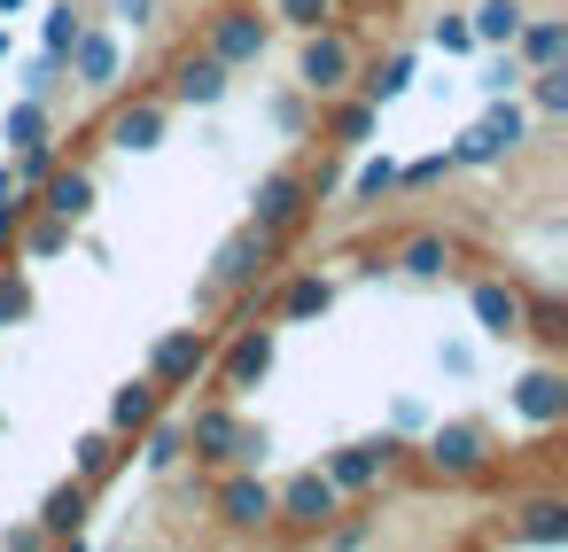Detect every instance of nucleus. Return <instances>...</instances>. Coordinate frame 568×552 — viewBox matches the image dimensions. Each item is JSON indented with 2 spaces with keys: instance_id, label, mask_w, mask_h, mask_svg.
Listing matches in <instances>:
<instances>
[{
  "instance_id": "1",
  "label": "nucleus",
  "mask_w": 568,
  "mask_h": 552,
  "mask_svg": "<svg viewBox=\"0 0 568 552\" xmlns=\"http://www.w3.org/2000/svg\"><path fill=\"white\" fill-rule=\"evenodd\" d=\"M180 436H187V459H203V467H257V459H265V428H250L234 397L195 405V412L180 420Z\"/></svg>"
},
{
  "instance_id": "2",
  "label": "nucleus",
  "mask_w": 568,
  "mask_h": 552,
  "mask_svg": "<svg viewBox=\"0 0 568 552\" xmlns=\"http://www.w3.org/2000/svg\"><path fill=\"white\" fill-rule=\"evenodd\" d=\"M529 141V110L514 102V94H490V110L452 141V164H467V172H490V164H506L514 149Z\"/></svg>"
},
{
  "instance_id": "3",
  "label": "nucleus",
  "mask_w": 568,
  "mask_h": 552,
  "mask_svg": "<svg viewBox=\"0 0 568 552\" xmlns=\"http://www.w3.org/2000/svg\"><path fill=\"white\" fill-rule=\"evenodd\" d=\"M296 86H304L312 102H335V94H351V86H358V48H351V32H343V24H320V32H304Z\"/></svg>"
},
{
  "instance_id": "4",
  "label": "nucleus",
  "mask_w": 568,
  "mask_h": 552,
  "mask_svg": "<svg viewBox=\"0 0 568 552\" xmlns=\"http://www.w3.org/2000/svg\"><path fill=\"white\" fill-rule=\"evenodd\" d=\"M273 257H281V234L234 226V234L211 249V296H257V280L273 273Z\"/></svg>"
},
{
  "instance_id": "5",
  "label": "nucleus",
  "mask_w": 568,
  "mask_h": 552,
  "mask_svg": "<svg viewBox=\"0 0 568 552\" xmlns=\"http://www.w3.org/2000/svg\"><path fill=\"white\" fill-rule=\"evenodd\" d=\"M265 48H273V17L257 9V0H226V9L203 24V55H219L226 71L265 63Z\"/></svg>"
},
{
  "instance_id": "6",
  "label": "nucleus",
  "mask_w": 568,
  "mask_h": 552,
  "mask_svg": "<svg viewBox=\"0 0 568 552\" xmlns=\"http://www.w3.org/2000/svg\"><path fill=\"white\" fill-rule=\"evenodd\" d=\"M273 358H281V335H273V327H234V335L211 350V374H203V381H211L219 397H242V389H257V381L273 374Z\"/></svg>"
},
{
  "instance_id": "7",
  "label": "nucleus",
  "mask_w": 568,
  "mask_h": 552,
  "mask_svg": "<svg viewBox=\"0 0 568 552\" xmlns=\"http://www.w3.org/2000/svg\"><path fill=\"white\" fill-rule=\"evenodd\" d=\"M211 350H219V327H164L156 343H149V381L156 389H195L203 374H211Z\"/></svg>"
},
{
  "instance_id": "8",
  "label": "nucleus",
  "mask_w": 568,
  "mask_h": 552,
  "mask_svg": "<svg viewBox=\"0 0 568 552\" xmlns=\"http://www.w3.org/2000/svg\"><path fill=\"white\" fill-rule=\"evenodd\" d=\"M420 459H428V474L467 482V474H490L498 443H490V428H483V420H436V428H428V443H420Z\"/></svg>"
},
{
  "instance_id": "9",
  "label": "nucleus",
  "mask_w": 568,
  "mask_h": 552,
  "mask_svg": "<svg viewBox=\"0 0 568 552\" xmlns=\"http://www.w3.org/2000/svg\"><path fill=\"white\" fill-rule=\"evenodd\" d=\"M351 498L320 474V467H304V474H288V482H273V521L288 529V536H320L335 513H343Z\"/></svg>"
},
{
  "instance_id": "10",
  "label": "nucleus",
  "mask_w": 568,
  "mask_h": 552,
  "mask_svg": "<svg viewBox=\"0 0 568 552\" xmlns=\"http://www.w3.org/2000/svg\"><path fill=\"white\" fill-rule=\"evenodd\" d=\"M211 513H219L226 536H265L273 529V482L257 467H226L219 490H211Z\"/></svg>"
},
{
  "instance_id": "11",
  "label": "nucleus",
  "mask_w": 568,
  "mask_h": 552,
  "mask_svg": "<svg viewBox=\"0 0 568 552\" xmlns=\"http://www.w3.org/2000/svg\"><path fill=\"white\" fill-rule=\"evenodd\" d=\"M312 203H320V180H304V172H265L257 187H250V226H265V234H296L304 218H312Z\"/></svg>"
},
{
  "instance_id": "12",
  "label": "nucleus",
  "mask_w": 568,
  "mask_h": 552,
  "mask_svg": "<svg viewBox=\"0 0 568 552\" xmlns=\"http://www.w3.org/2000/svg\"><path fill=\"white\" fill-rule=\"evenodd\" d=\"M389 467H397V436H382V443H335V451L320 459V474H327L343 498L382 490V482H389Z\"/></svg>"
},
{
  "instance_id": "13",
  "label": "nucleus",
  "mask_w": 568,
  "mask_h": 552,
  "mask_svg": "<svg viewBox=\"0 0 568 552\" xmlns=\"http://www.w3.org/2000/svg\"><path fill=\"white\" fill-rule=\"evenodd\" d=\"M164 125H172V102H164V94L118 102V110H110V149H118V156H149V149H164Z\"/></svg>"
},
{
  "instance_id": "14",
  "label": "nucleus",
  "mask_w": 568,
  "mask_h": 552,
  "mask_svg": "<svg viewBox=\"0 0 568 552\" xmlns=\"http://www.w3.org/2000/svg\"><path fill=\"white\" fill-rule=\"evenodd\" d=\"M226 86H234V71H226L219 55H203V48H195V55H180V63H172L164 102H172V110H211V102H226Z\"/></svg>"
},
{
  "instance_id": "15",
  "label": "nucleus",
  "mask_w": 568,
  "mask_h": 552,
  "mask_svg": "<svg viewBox=\"0 0 568 552\" xmlns=\"http://www.w3.org/2000/svg\"><path fill=\"white\" fill-rule=\"evenodd\" d=\"M32 211H48V218H71V226H87V218H94V172L63 156V164H55V172H48V180L32 187Z\"/></svg>"
},
{
  "instance_id": "16",
  "label": "nucleus",
  "mask_w": 568,
  "mask_h": 552,
  "mask_svg": "<svg viewBox=\"0 0 568 552\" xmlns=\"http://www.w3.org/2000/svg\"><path fill=\"white\" fill-rule=\"evenodd\" d=\"M506 405H514L529 428H560V420H568V374H560V366H529V374L506 389Z\"/></svg>"
},
{
  "instance_id": "17",
  "label": "nucleus",
  "mask_w": 568,
  "mask_h": 552,
  "mask_svg": "<svg viewBox=\"0 0 568 552\" xmlns=\"http://www.w3.org/2000/svg\"><path fill=\"white\" fill-rule=\"evenodd\" d=\"M32 521L48 529V544H79V536H87V521H94V482L63 474V482L40 498V513H32Z\"/></svg>"
},
{
  "instance_id": "18",
  "label": "nucleus",
  "mask_w": 568,
  "mask_h": 552,
  "mask_svg": "<svg viewBox=\"0 0 568 552\" xmlns=\"http://www.w3.org/2000/svg\"><path fill=\"white\" fill-rule=\"evenodd\" d=\"M63 71H71L87 94H110V86H118V71H125V48H118V32H94V24H87V32L71 40V55H63Z\"/></svg>"
},
{
  "instance_id": "19",
  "label": "nucleus",
  "mask_w": 568,
  "mask_h": 552,
  "mask_svg": "<svg viewBox=\"0 0 568 552\" xmlns=\"http://www.w3.org/2000/svg\"><path fill=\"white\" fill-rule=\"evenodd\" d=\"M156 412H164V389H156L149 374H133V381H118V389H110V412H102V428H110L118 443H133V436L156 420Z\"/></svg>"
},
{
  "instance_id": "20",
  "label": "nucleus",
  "mask_w": 568,
  "mask_h": 552,
  "mask_svg": "<svg viewBox=\"0 0 568 552\" xmlns=\"http://www.w3.org/2000/svg\"><path fill=\"white\" fill-rule=\"evenodd\" d=\"M467 311H475V327H483L490 343H514V335H521V288H514V280H475V288H467Z\"/></svg>"
},
{
  "instance_id": "21",
  "label": "nucleus",
  "mask_w": 568,
  "mask_h": 552,
  "mask_svg": "<svg viewBox=\"0 0 568 552\" xmlns=\"http://www.w3.org/2000/svg\"><path fill=\"white\" fill-rule=\"evenodd\" d=\"M327 311H335V280H327V273H296V280H281V296H273V327L327 319Z\"/></svg>"
},
{
  "instance_id": "22",
  "label": "nucleus",
  "mask_w": 568,
  "mask_h": 552,
  "mask_svg": "<svg viewBox=\"0 0 568 552\" xmlns=\"http://www.w3.org/2000/svg\"><path fill=\"white\" fill-rule=\"evenodd\" d=\"M514 536H529V544H568V498H560V490L521 498V505H514Z\"/></svg>"
},
{
  "instance_id": "23",
  "label": "nucleus",
  "mask_w": 568,
  "mask_h": 552,
  "mask_svg": "<svg viewBox=\"0 0 568 552\" xmlns=\"http://www.w3.org/2000/svg\"><path fill=\"white\" fill-rule=\"evenodd\" d=\"M514 55H521L529 71H537V63H568V17H521Z\"/></svg>"
},
{
  "instance_id": "24",
  "label": "nucleus",
  "mask_w": 568,
  "mask_h": 552,
  "mask_svg": "<svg viewBox=\"0 0 568 552\" xmlns=\"http://www.w3.org/2000/svg\"><path fill=\"white\" fill-rule=\"evenodd\" d=\"M133 451H141V467H149V474H172V467L187 459V436H180V420H172V412H156V420L133 436Z\"/></svg>"
},
{
  "instance_id": "25",
  "label": "nucleus",
  "mask_w": 568,
  "mask_h": 552,
  "mask_svg": "<svg viewBox=\"0 0 568 552\" xmlns=\"http://www.w3.org/2000/svg\"><path fill=\"white\" fill-rule=\"evenodd\" d=\"M118 459H125V443H118L110 428H87V436L71 443V474H79V482H94V490L118 474Z\"/></svg>"
},
{
  "instance_id": "26",
  "label": "nucleus",
  "mask_w": 568,
  "mask_h": 552,
  "mask_svg": "<svg viewBox=\"0 0 568 552\" xmlns=\"http://www.w3.org/2000/svg\"><path fill=\"white\" fill-rule=\"evenodd\" d=\"M521 0H475L467 9V32H475V48H514V32H521Z\"/></svg>"
},
{
  "instance_id": "27",
  "label": "nucleus",
  "mask_w": 568,
  "mask_h": 552,
  "mask_svg": "<svg viewBox=\"0 0 568 552\" xmlns=\"http://www.w3.org/2000/svg\"><path fill=\"white\" fill-rule=\"evenodd\" d=\"M71 234H79L71 218H48V211H40V218H24V226H17V242H9V249H24L32 265H48V257H63V249H71Z\"/></svg>"
},
{
  "instance_id": "28",
  "label": "nucleus",
  "mask_w": 568,
  "mask_h": 552,
  "mask_svg": "<svg viewBox=\"0 0 568 552\" xmlns=\"http://www.w3.org/2000/svg\"><path fill=\"white\" fill-rule=\"evenodd\" d=\"M397 273H405V280H444V273H452V242H444V234H413V242L397 249Z\"/></svg>"
},
{
  "instance_id": "29",
  "label": "nucleus",
  "mask_w": 568,
  "mask_h": 552,
  "mask_svg": "<svg viewBox=\"0 0 568 552\" xmlns=\"http://www.w3.org/2000/svg\"><path fill=\"white\" fill-rule=\"evenodd\" d=\"M521 335H537L545 350H560V343H568V304H560V296H529V288H521Z\"/></svg>"
},
{
  "instance_id": "30",
  "label": "nucleus",
  "mask_w": 568,
  "mask_h": 552,
  "mask_svg": "<svg viewBox=\"0 0 568 552\" xmlns=\"http://www.w3.org/2000/svg\"><path fill=\"white\" fill-rule=\"evenodd\" d=\"M374 117H382V102H366V94H335V117H327V141H343V149H358V141L374 133Z\"/></svg>"
},
{
  "instance_id": "31",
  "label": "nucleus",
  "mask_w": 568,
  "mask_h": 552,
  "mask_svg": "<svg viewBox=\"0 0 568 552\" xmlns=\"http://www.w3.org/2000/svg\"><path fill=\"white\" fill-rule=\"evenodd\" d=\"M0 141H9V149H32V141H55V117H48V102H17L9 117H0Z\"/></svg>"
},
{
  "instance_id": "32",
  "label": "nucleus",
  "mask_w": 568,
  "mask_h": 552,
  "mask_svg": "<svg viewBox=\"0 0 568 552\" xmlns=\"http://www.w3.org/2000/svg\"><path fill=\"white\" fill-rule=\"evenodd\" d=\"M521 86H529V110L537 117H568V63H537Z\"/></svg>"
},
{
  "instance_id": "33",
  "label": "nucleus",
  "mask_w": 568,
  "mask_h": 552,
  "mask_svg": "<svg viewBox=\"0 0 568 552\" xmlns=\"http://www.w3.org/2000/svg\"><path fill=\"white\" fill-rule=\"evenodd\" d=\"M335 9L343 0H265V17L288 24V32H320V24H335Z\"/></svg>"
},
{
  "instance_id": "34",
  "label": "nucleus",
  "mask_w": 568,
  "mask_h": 552,
  "mask_svg": "<svg viewBox=\"0 0 568 552\" xmlns=\"http://www.w3.org/2000/svg\"><path fill=\"white\" fill-rule=\"evenodd\" d=\"M521 79H529V63H521L514 48H490V63H483L475 86H483V102H490V94H521Z\"/></svg>"
},
{
  "instance_id": "35",
  "label": "nucleus",
  "mask_w": 568,
  "mask_h": 552,
  "mask_svg": "<svg viewBox=\"0 0 568 552\" xmlns=\"http://www.w3.org/2000/svg\"><path fill=\"white\" fill-rule=\"evenodd\" d=\"M79 32H87V17L71 9V0H55L48 24H40V48H48V55H71V40H79Z\"/></svg>"
},
{
  "instance_id": "36",
  "label": "nucleus",
  "mask_w": 568,
  "mask_h": 552,
  "mask_svg": "<svg viewBox=\"0 0 568 552\" xmlns=\"http://www.w3.org/2000/svg\"><path fill=\"white\" fill-rule=\"evenodd\" d=\"M0 265H9V257H0ZM32 319V280L9 265V273H0V327H24Z\"/></svg>"
},
{
  "instance_id": "37",
  "label": "nucleus",
  "mask_w": 568,
  "mask_h": 552,
  "mask_svg": "<svg viewBox=\"0 0 568 552\" xmlns=\"http://www.w3.org/2000/svg\"><path fill=\"white\" fill-rule=\"evenodd\" d=\"M63 79H71V71H63V55H48V48H40V55L24 63V79H17V86H24L32 102H55V86H63Z\"/></svg>"
},
{
  "instance_id": "38",
  "label": "nucleus",
  "mask_w": 568,
  "mask_h": 552,
  "mask_svg": "<svg viewBox=\"0 0 568 552\" xmlns=\"http://www.w3.org/2000/svg\"><path fill=\"white\" fill-rule=\"evenodd\" d=\"M389 187H397V156H366V164L351 172V195H358V203H374V195H389Z\"/></svg>"
},
{
  "instance_id": "39",
  "label": "nucleus",
  "mask_w": 568,
  "mask_h": 552,
  "mask_svg": "<svg viewBox=\"0 0 568 552\" xmlns=\"http://www.w3.org/2000/svg\"><path fill=\"white\" fill-rule=\"evenodd\" d=\"M405 86H413V55H389V63L366 79V102H397Z\"/></svg>"
},
{
  "instance_id": "40",
  "label": "nucleus",
  "mask_w": 568,
  "mask_h": 552,
  "mask_svg": "<svg viewBox=\"0 0 568 552\" xmlns=\"http://www.w3.org/2000/svg\"><path fill=\"white\" fill-rule=\"evenodd\" d=\"M428 48H436V55H475L467 17H436V24H428Z\"/></svg>"
},
{
  "instance_id": "41",
  "label": "nucleus",
  "mask_w": 568,
  "mask_h": 552,
  "mask_svg": "<svg viewBox=\"0 0 568 552\" xmlns=\"http://www.w3.org/2000/svg\"><path fill=\"white\" fill-rule=\"evenodd\" d=\"M273 125H281L288 141H304V133H312V94H304V86L281 94V102H273Z\"/></svg>"
},
{
  "instance_id": "42",
  "label": "nucleus",
  "mask_w": 568,
  "mask_h": 552,
  "mask_svg": "<svg viewBox=\"0 0 568 552\" xmlns=\"http://www.w3.org/2000/svg\"><path fill=\"white\" fill-rule=\"evenodd\" d=\"M444 172H459V164H452V149H436V156H413V164H397V187H436Z\"/></svg>"
},
{
  "instance_id": "43",
  "label": "nucleus",
  "mask_w": 568,
  "mask_h": 552,
  "mask_svg": "<svg viewBox=\"0 0 568 552\" xmlns=\"http://www.w3.org/2000/svg\"><path fill=\"white\" fill-rule=\"evenodd\" d=\"M0 544H9V552H40L48 529H40V521H9V529H0Z\"/></svg>"
},
{
  "instance_id": "44",
  "label": "nucleus",
  "mask_w": 568,
  "mask_h": 552,
  "mask_svg": "<svg viewBox=\"0 0 568 552\" xmlns=\"http://www.w3.org/2000/svg\"><path fill=\"white\" fill-rule=\"evenodd\" d=\"M110 17H125V24H149V17H156V0H110Z\"/></svg>"
},
{
  "instance_id": "45",
  "label": "nucleus",
  "mask_w": 568,
  "mask_h": 552,
  "mask_svg": "<svg viewBox=\"0 0 568 552\" xmlns=\"http://www.w3.org/2000/svg\"><path fill=\"white\" fill-rule=\"evenodd\" d=\"M397 428H428V405L420 397H397Z\"/></svg>"
},
{
  "instance_id": "46",
  "label": "nucleus",
  "mask_w": 568,
  "mask_h": 552,
  "mask_svg": "<svg viewBox=\"0 0 568 552\" xmlns=\"http://www.w3.org/2000/svg\"><path fill=\"white\" fill-rule=\"evenodd\" d=\"M9 195H17V172H9V164H0V211H9Z\"/></svg>"
},
{
  "instance_id": "47",
  "label": "nucleus",
  "mask_w": 568,
  "mask_h": 552,
  "mask_svg": "<svg viewBox=\"0 0 568 552\" xmlns=\"http://www.w3.org/2000/svg\"><path fill=\"white\" fill-rule=\"evenodd\" d=\"M17 9H24V0H0V17H17Z\"/></svg>"
},
{
  "instance_id": "48",
  "label": "nucleus",
  "mask_w": 568,
  "mask_h": 552,
  "mask_svg": "<svg viewBox=\"0 0 568 552\" xmlns=\"http://www.w3.org/2000/svg\"><path fill=\"white\" fill-rule=\"evenodd\" d=\"M0 55H9V24H0Z\"/></svg>"
}]
</instances>
